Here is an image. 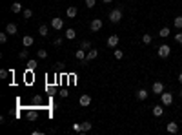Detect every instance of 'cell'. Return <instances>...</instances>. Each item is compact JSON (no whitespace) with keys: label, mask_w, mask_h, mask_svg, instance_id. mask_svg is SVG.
I'll return each mask as SVG.
<instances>
[{"label":"cell","mask_w":182,"mask_h":135,"mask_svg":"<svg viewBox=\"0 0 182 135\" xmlns=\"http://www.w3.org/2000/svg\"><path fill=\"white\" fill-rule=\"evenodd\" d=\"M160 100H162V106H171L173 104V93H160Z\"/></svg>","instance_id":"cell-3"},{"label":"cell","mask_w":182,"mask_h":135,"mask_svg":"<svg viewBox=\"0 0 182 135\" xmlns=\"http://www.w3.org/2000/svg\"><path fill=\"white\" fill-rule=\"evenodd\" d=\"M38 33H40V37H47V33H49V27H47L46 24H42V26L38 27Z\"/></svg>","instance_id":"cell-17"},{"label":"cell","mask_w":182,"mask_h":135,"mask_svg":"<svg viewBox=\"0 0 182 135\" xmlns=\"http://www.w3.org/2000/svg\"><path fill=\"white\" fill-rule=\"evenodd\" d=\"M33 102H35V104H38V102H42V99H40L38 95H35V97H33Z\"/></svg>","instance_id":"cell-36"},{"label":"cell","mask_w":182,"mask_h":135,"mask_svg":"<svg viewBox=\"0 0 182 135\" xmlns=\"http://www.w3.org/2000/svg\"><path fill=\"white\" fill-rule=\"evenodd\" d=\"M51 27L55 29V31L62 29V27H64V20H62V18H58V17H55V18L51 20Z\"/></svg>","instance_id":"cell-6"},{"label":"cell","mask_w":182,"mask_h":135,"mask_svg":"<svg viewBox=\"0 0 182 135\" xmlns=\"http://www.w3.org/2000/svg\"><path fill=\"white\" fill-rule=\"evenodd\" d=\"M89 29H91V31H95V33H97V31H100V29H102V20H100V18H95V20H91Z\"/></svg>","instance_id":"cell-5"},{"label":"cell","mask_w":182,"mask_h":135,"mask_svg":"<svg viewBox=\"0 0 182 135\" xmlns=\"http://www.w3.org/2000/svg\"><path fill=\"white\" fill-rule=\"evenodd\" d=\"M151 91H153V93H157V95L164 93V84H162V82H155L153 88H151Z\"/></svg>","instance_id":"cell-9"},{"label":"cell","mask_w":182,"mask_h":135,"mask_svg":"<svg viewBox=\"0 0 182 135\" xmlns=\"http://www.w3.org/2000/svg\"><path fill=\"white\" fill-rule=\"evenodd\" d=\"M151 113H153L155 117H162V115H164V108H162V106H153Z\"/></svg>","instance_id":"cell-14"},{"label":"cell","mask_w":182,"mask_h":135,"mask_svg":"<svg viewBox=\"0 0 182 135\" xmlns=\"http://www.w3.org/2000/svg\"><path fill=\"white\" fill-rule=\"evenodd\" d=\"M178 97H180V99H182V88H180V91H178Z\"/></svg>","instance_id":"cell-41"},{"label":"cell","mask_w":182,"mask_h":135,"mask_svg":"<svg viewBox=\"0 0 182 135\" xmlns=\"http://www.w3.org/2000/svg\"><path fill=\"white\" fill-rule=\"evenodd\" d=\"M22 11V4L20 2H13L11 4V13H20Z\"/></svg>","instance_id":"cell-16"},{"label":"cell","mask_w":182,"mask_h":135,"mask_svg":"<svg viewBox=\"0 0 182 135\" xmlns=\"http://www.w3.org/2000/svg\"><path fill=\"white\" fill-rule=\"evenodd\" d=\"M169 33H171V31H169V27H162V29H160V37H162V38H166V37H169Z\"/></svg>","instance_id":"cell-23"},{"label":"cell","mask_w":182,"mask_h":135,"mask_svg":"<svg viewBox=\"0 0 182 135\" xmlns=\"http://www.w3.org/2000/svg\"><path fill=\"white\" fill-rule=\"evenodd\" d=\"M22 15H24V18H31V17H33V11H31V9H24Z\"/></svg>","instance_id":"cell-29"},{"label":"cell","mask_w":182,"mask_h":135,"mask_svg":"<svg viewBox=\"0 0 182 135\" xmlns=\"http://www.w3.org/2000/svg\"><path fill=\"white\" fill-rule=\"evenodd\" d=\"M26 119L31 121V122L37 121V119H38V108H31V110H27V111H26Z\"/></svg>","instance_id":"cell-4"},{"label":"cell","mask_w":182,"mask_h":135,"mask_svg":"<svg viewBox=\"0 0 182 135\" xmlns=\"http://www.w3.org/2000/svg\"><path fill=\"white\" fill-rule=\"evenodd\" d=\"M173 26H175L177 29H180V27H182V17H177V18L173 20Z\"/></svg>","instance_id":"cell-24"},{"label":"cell","mask_w":182,"mask_h":135,"mask_svg":"<svg viewBox=\"0 0 182 135\" xmlns=\"http://www.w3.org/2000/svg\"><path fill=\"white\" fill-rule=\"evenodd\" d=\"M55 46H62V38H55Z\"/></svg>","instance_id":"cell-37"},{"label":"cell","mask_w":182,"mask_h":135,"mask_svg":"<svg viewBox=\"0 0 182 135\" xmlns=\"http://www.w3.org/2000/svg\"><path fill=\"white\" fill-rule=\"evenodd\" d=\"M7 42V33H0V44H6Z\"/></svg>","instance_id":"cell-31"},{"label":"cell","mask_w":182,"mask_h":135,"mask_svg":"<svg viewBox=\"0 0 182 135\" xmlns=\"http://www.w3.org/2000/svg\"><path fill=\"white\" fill-rule=\"evenodd\" d=\"M137 99H138V100H146V99H147V91H146V90H138V91H137Z\"/></svg>","instance_id":"cell-18"},{"label":"cell","mask_w":182,"mask_h":135,"mask_svg":"<svg viewBox=\"0 0 182 135\" xmlns=\"http://www.w3.org/2000/svg\"><path fill=\"white\" fill-rule=\"evenodd\" d=\"M80 48H82L84 51H86V49H88V51H89V49H91V42H89V40H84V42L80 44Z\"/></svg>","instance_id":"cell-26"},{"label":"cell","mask_w":182,"mask_h":135,"mask_svg":"<svg viewBox=\"0 0 182 135\" xmlns=\"http://www.w3.org/2000/svg\"><path fill=\"white\" fill-rule=\"evenodd\" d=\"M157 53H158V57H160V58H168V57L171 55V48H169L168 44H162V46H158Z\"/></svg>","instance_id":"cell-2"},{"label":"cell","mask_w":182,"mask_h":135,"mask_svg":"<svg viewBox=\"0 0 182 135\" xmlns=\"http://www.w3.org/2000/svg\"><path fill=\"white\" fill-rule=\"evenodd\" d=\"M22 44H24V48H29V46L35 44V38L31 37V35H26V37L22 38Z\"/></svg>","instance_id":"cell-10"},{"label":"cell","mask_w":182,"mask_h":135,"mask_svg":"<svg viewBox=\"0 0 182 135\" xmlns=\"http://www.w3.org/2000/svg\"><path fill=\"white\" fill-rule=\"evenodd\" d=\"M91 128H93L91 122H82V131H89Z\"/></svg>","instance_id":"cell-27"},{"label":"cell","mask_w":182,"mask_h":135,"mask_svg":"<svg viewBox=\"0 0 182 135\" xmlns=\"http://www.w3.org/2000/svg\"><path fill=\"white\" fill-rule=\"evenodd\" d=\"M175 40H177L178 44H182V33H177V35H175Z\"/></svg>","instance_id":"cell-35"},{"label":"cell","mask_w":182,"mask_h":135,"mask_svg":"<svg viewBox=\"0 0 182 135\" xmlns=\"http://www.w3.org/2000/svg\"><path fill=\"white\" fill-rule=\"evenodd\" d=\"M27 57H29V51H27V48H26V49H22V51L18 53V58H20V60H26Z\"/></svg>","instance_id":"cell-21"},{"label":"cell","mask_w":182,"mask_h":135,"mask_svg":"<svg viewBox=\"0 0 182 135\" xmlns=\"http://www.w3.org/2000/svg\"><path fill=\"white\" fill-rule=\"evenodd\" d=\"M95 4H97V0H86V6L88 7H95Z\"/></svg>","instance_id":"cell-32"},{"label":"cell","mask_w":182,"mask_h":135,"mask_svg":"<svg viewBox=\"0 0 182 135\" xmlns=\"http://www.w3.org/2000/svg\"><path fill=\"white\" fill-rule=\"evenodd\" d=\"M166 130H168L169 133H177V131H178V124H177V122H168V124H166Z\"/></svg>","instance_id":"cell-11"},{"label":"cell","mask_w":182,"mask_h":135,"mask_svg":"<svg viewBox=\"0 0 182 135\" xmlns=\"http://www.w3.org/2000/svg\"><path fill=\"white\" fill-rule=\"evenodd\" d=\"M75 57H77L78 60H86V55H84V49H77V53H75Z\"/></svg>","instance_id":"cell-22"},{"label":"cell","mask_w":182,"mask_h":135,"mask_svg":"<svg viewBox=\"0 0 182 135\" xmlns=\"http://www.w3.org/2000/svg\"><path fill=\"white\" fill-rule=\"evenodd\" d=\"M122 57H124V51H120V49H115V58H117V60H120Z\"/></svg>","instance_id":"cell-30"},{"label":"cell","mask_w":182,"mask_h":135,"mask_svg":"<svg viewBox=\"0 0 182 135\" xmlns=\"http://www.w3.org/2000/svg\"><path fill=\"white\" fill-rule=\"evenodd\" d=\"M17 31H18V27H17V24H13V22L6 26V33H7V35H15Z\"/></svg>","instance_id":"cell-13"},{"label":"cell","mask_w":182,"mask_h":135,"mask_svg":"<svg viewBox=\"0 0 182 135\" xmlns=\"http://www.w3.org/2000/svg\"><path fill=\"white\" fill-rule=\"evenodd\" d=\"M97 57H99V51L97 49H89L88 55H86V60H93V58H97Z\"/></svg>","instance_id":"cell-15"},{"label":"cell","mask_w":182,"mask_h":135,"mask_svg":"<svg viewBox=\"0 0 182 135\" xmlns=\"http://www.w3.org/2000/svg\"><path fill=\"white\" fill-rule=\"evenodd\" d=\"M178 82L182 84V73H178Z\"/></svg>","instance_id":"cell-39"},{"label":"cell","mask_w":182,"mask_h":135,"mask_svg":"<svg viewBox=\"0 0 182 135\" xmlns=\"http://www.w3.org/2000/svg\"><path fill=\"white\" fill-rule=\"evenodd\" d=\"M78 102H80V106H84V108H86V106H89V104H91V97L88 95V93H84V95L78 99Z\"/></svg>","instance_id":"cell-8"},{"label":"cell","mask_w":182,"mask_h":135,"mask_svg":"<svg viewBox=\"0 0 182 135\" xmlns=\"http://www.w3.org/2000/svg\"><path fill=\"white\" fill-rule=\"evenodd\" d=\"M77 13H78V9L75 7V6H69V7L66 9V15H68L69 18H75V17H77Z\"/></svg>","instance_id":"cell-12"},{"label":"cell","mask_w":182,"mask_h":135,"mask_svg":"<svg viewBox=\"0 0 182 135\" xmlns=\"http://www.w3.org/2000/svg\"><path fill=\"white\" fill-rule=\"evenodd\" d=\"M109 20H111V24H119L120 20H122V9L120 7L113 9V11L109 13Z\"/></svg>","instance_id":"cell-1"},{"label":"cell","mask_w":182,"mask_h":135,"mask_svg":"<svg viewBox=\"0 0 182 135\" xmlns=\"http://www.w3.org/2000/svg\"><path fill=\"white\" fill-rule=\"evenodd\" d=\"M37 55H38V58H47V51L46 49H38Z\"/></svg>","instance_id":"cell-28"},{"label":"cell","mask_w":182,"mask_h":135,"mask_svg":"<svg viewBox=\"0 0 182 135\" xmlns=\"http://www.w3.org/2000/svg\"><path fill=\"white\" fill-rule=\"evenodd\" d=\"M7 75H9V73H7L6 69H0V79H7Z\"/></svg>","instance_id":"cell-33"},{"label":"cell","mask_w":182,"mask_h":135,"mask_svg":"<svg viewBox=\"0 0 182 135\" xmlns=\"http://www.w3.org/2000/svg\"><path fill=\"white\" fill-rule=\"evenodd\" d=\"M73 130L75 131H82V124H73Z\"/></svg>","instance_id":"cell-34"},{"label":"cell","mask_w":182,"mask_h":135,"mask_svg":"<svg viewBox=\"0 0 182 135\" xmlns=\"http://www.w3.org/2000/svg\"><path fill=\"white\" fill-rule=\"evenodd\" d=\"M119 42H120V38H119V35H109V38H108V48H117L119 46Z\"/></svg>","instance_id":"cell-7"},{"label":"cell","mask_w":182,"mask_h":135,"mask_svg":"<svg viewBox=\"0 0 182 135\" xmlns=\"http://www.w3.org/2000/svg\"><path fill=\"white\" fill-rule=\"evenodd\" d=\"M102 2H104V4H109V2H113V0H102Z\"/></svg>","instance_id":"cell-40"},{"label":"cell","mask_w":182,"mask_h":135,"mask_svg":"<svg viewBox=\"0 0 182 135\" xmlns=\"http://www.w3.org/2000/svg\"><path fill=\"white\" fill-rule=\"evenodd\" d=\"M27 69H29V71H35V69H37V60H35V58H29V60H27Z\"/></svg>","instance_id":"cell-20"},{"label":"cell","mask_w":182,"mask_h":135,"mask_svg":"<svg viewBox=\"0 0 182 135\" xmlns=\"http://www.w3.org/2000/svg\"><path fill=\"white\" fill-rule=\"evenodd\" d=\"M151 40H153V38H151V35H142V44H146V46H147V44H151Z\"/></svg>","instance_id":"cell-25"},{"label":"cell","mask_w":182,"mask_h":135,"mask_svg":"<svg viewBox=\"0 0 182 135\" xmlns=\"http://www.w3.org/2000/svg\"><path fill=\"white\" fill-rule=\"evenodd\" d=\"M75 37H77V31H75V29H71V27L66 29V38H68V40H73Z\"/></svg>","instance_id":"cell-19"},{"label":"cell","mask_w":182,"mask_h":135,"mask_svg":"<svg viewBox=\"0 0 182 135\" xmlns=\"http://www.w3.org/2000/svg\"><path fill=\"white\" fill-rule=\"evenodd\" d=\"M60 97L66 99V97H68V91H66V90H62V91H60Z\"/></svg>","instance_id":"cell-38"}]
</instances>
